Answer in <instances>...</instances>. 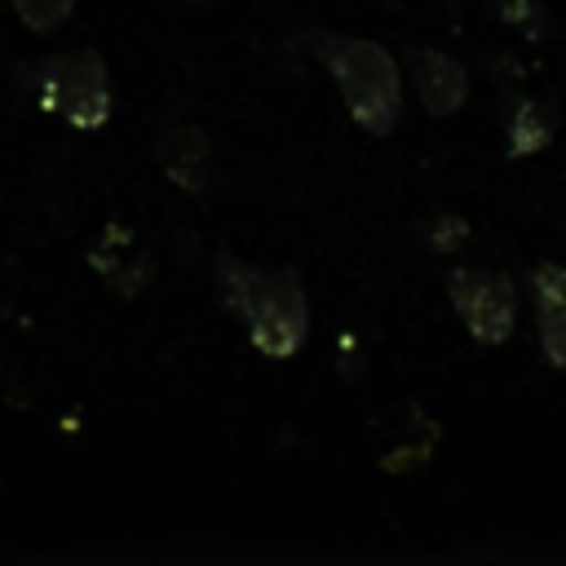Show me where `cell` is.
<instances>
[{
	"instance_id": "6da1fadb",
	"label": "cell",
	"mask_w": 566,
	"mask_h": 566,
	"mask_svg": "<svg viewBox=\"0 0 566 566\" xmlns=\"http://www.w3.org/2000/svg\"><path fill=\"white\" fill-rule=\"evenodd\" d=\"M217 301L243 323L252 349L270 363H287L301 354L310 336V296L305 279L292 265H252L243 256H212Z\"/></svg>"
},
{
	"instance_id": "7a4b0ae2",
	"label": "cell",
	"mask_w": 566,
	"mask_h": 566,
	"mask_svg": "<svg viewBox=\"0 0 566 566\" xmlns=\"http://www.w3.org/2000/svg\"><path fill=\"white\" fill-rule=\"evenodd\" d=\"M310 53L332 75L349 119L371 133L389 137L402 119V71L394 53L380 40L367 35H336V31H310Z\"/></svg>"
},
{
	"instance_id": "3957f363",
	"label": "cell",
	"mask_w": 566,
	"mask_h": 566,
	"mask_svg": "<svg viewBox=\"0 0 566 566\" xmlns=\"http://www.w3.org/2000/svg\"><path fill=\"white\" fill-rule=\"evenodd\" d=\"M27 88L44 115H57L62 124L80 133H97L115 115V93H111V71L97 49H62L44 53L22 66Z\"/></svg>"
},
{
	"instance_id": "277c9868",
	"label": "cell",
	"mask_w": 566,
	"mask_h": 566,
	"mask_svg": "<svg viewBox=\"0 0 566 566\" xmlns=\"http://www.w3.org/2000/svg\"><path fill=\"white\" fill-rule=\"evenodd\" d=\"M447 301H451L460 327L478 345L500 349L513 340V327H517L513 274H504L495 265H455V270H447Z\"/></svg>"
},
{
	"instance_id": "5b68a950",
	"label": "cell",
	"mask_w": 566,
	"mask_h": 566,
	"mask_svg": "<svg viewBox=\"0 0 566 566\" xmlns=\"http://www.w3.org/2000/svg\"><path fill=\"white\" fill-rule=\"evenodd\" d=\"M88 270H93L115 296L133 301V296H142V292L155 283L159 261H155V252L137 239L133 226H124V221L111 217V221L97 230V239L88 243Z\"/></svg>"
},
{
	"instance_id": "8992f818",
	"label": "cell",
	"mask_w": 566,
	"mask_h": 566,
	"mask_svg": "<svg viewBox=\"0 0 566 566\" xmlns=\"http://www.w3.org/2000/svg\"><path fill=\"white\" fill-rule=\"evenodd\" d=\"M155 164L168 186L186 195H203L212 186V142L199 124H168L155 133Z\"/></svg>"
},
{
	"instance_id": "52a82bcc",
	"label": "cell",
	"mask_w": 566,
	"mask_h": 566,
	"mask_svg": "<svg viewBox=\"0 0 566 566\" xmlns=\"http://www.w3.org/2000/svg\"><path fill=\"white\" fill-rule=\"evenodd\" d=\"M411 84L429 119H451L469 102V71L447 49H411Z\"/></svg>"
},
{
	"instance_id": "ba28073f",
	"label": "cell",
	"mask_w": 566,
	"mask_h": 566,
	"mask_svg": "<svg viewBox=\"0 0 566 566\" xmlns=\"http://www.w3.org/2000/svg\"><path fill=\"white\" fill-rule=\"evenodd\" d=\"M531 283V310H535V332L548 367L566 376V265L539 261L526 274Z\"/></svg>"
},
{
	"instance_id": "9c48e42d",
	"label": "cell",
	"mask_w": 566,
	"mask_h": 566,
	"mask_svg": "<svg viewBox=\"0 0 566 566\" xmlns=\"http://www.w3.org/2000/svg\"><path fill=\"white\" fill-rule=\"evenodd\" d=\"M557 137V106L548 97H509L504 106V155L509 159H526L548 150Z\"/></svg>"
},
{
	"instance_id": "30bf717a",
	"label": "cell",
	"mask_w": 566,
	"mask_h": 566,
	"mask_svg": "<svg viewBox=\"0 0 566 566\" xmlns=\"http://www.w3.org/2000/svg\"><path fill=\"white\" fill-rule=\"evenodd\" d=\"M9 9L31 35H53L71 22L75 0H9Z\"/></svg>"
},
{
	"instance_id": "8fae6325",
	"label": "cell",
	"mask_w": 566,
	"mask_h": 566,
	"mask_svg": "<svg viewBox=\"0 0 566 566\" xmlns=\"http://www.w3.org/2000/svg\"><path fill=\"white\" fill-rule=\"evenodd\" d=\"M469 234H473V226L460 212H447V208L424 221V239H429L433 252H460L469 243Z\"/></svg>"
},
{
	"instance_id": "7c38bea8",
	"label": "cell",
	"mask_w": 566,
	"mask_h": 566,
	"mask_svg": "<svg viewBox=\"0 0 566 566\" xmlns=\"http://www.w3.org/2000/svg\"><path fill=\"white\" fill-rule=\"evenodd\" d=\"M495 13H500L509 27H522L526 35L539 31V0H495Z\"/></svg>"
}]
</instances>
